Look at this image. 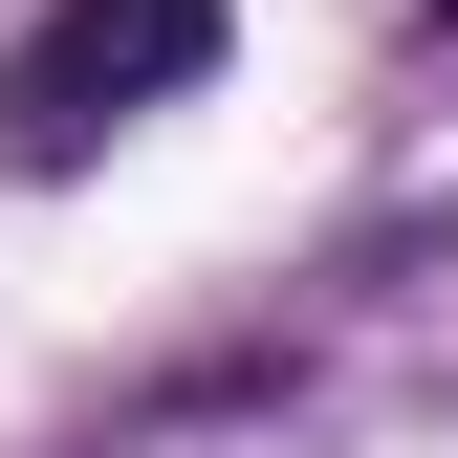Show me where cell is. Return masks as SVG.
Segmentation results:
<instances>
[{"label": "cell", "instance_id": "1", "mask_svg": "<svg viewBox=\"0 0 458 458\" xmlns=\"http://www.w3.org/2000/svg\"><path fill=\"white\" fill-rule=\"evenodd\" d=\"M218 0H44L22 44H0V175H88L109 131H153V109L218 88Z\"/></svg>", "mask_w": 458, "mask_h": 458}]
</instances>
